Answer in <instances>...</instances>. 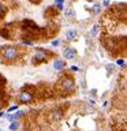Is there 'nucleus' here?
Wrapping results in <instances>:
<instances>
[{
	"label": "nucleus",
	"instance_id": "nucleus-1",
	"mask_svg": "<svg viewBox=\"0 0 127 131\" xmlns=\"http://www.w3.org/2000/svg\"><path fill=\"white\" fill-rule=\"evenodd\" d=\"M56 88L61 96H68V94L74 93V90H75V79H74L72 75L64 74L57 82Z\"/></svg>",
	"mask_w": 127,
	"mask_h": 131
},
{
	"label": "nucleus",
	"instance_id": "nucleus-2",
	"mask_svg": "<svg viewBox=\"0 0 127 131\" xmlns=\"http://www.w3.org/2000/svg\"><path fill=\"white\" fill-rule=\"evenodd\" d=\"M126 38H118V37H108L104 40V47L108 49L111 53H119L123 51V41Z\"/></svg>",
	"mask_w": 127,
	"mask_h": 131
},
{
	"label": "nucleus",
	"instance_id": "nucleus-3",
	"mask_svg": "<svg viewBox=\"0 0 127 131\" xmlns=\"http://www.w3.org/2000/svg\"><path fill=\"white\" fill-rule=\"evenodd\" d=\"M19 52H18V48L14 47V45H6L3 49H2V57L3 60L6 61H12L18 57Z\"/></svg>",
	"mask_w": 127,
	"mask_h": 131
},
{
	"label": "nucleus",
	"instance_id": "nucleus-4",
	"mask_svg": "<svg viewBox=\"0 0 127 131\" xmlns=\"http://www.w3.org/2000/svg\"><path fill=\"white\" fill-rule=\"evenodd\" d=\"M49 57H51V53H49L47 49L37 48L34 51V53H33V63H34V64L44 63V61H48Z\"/></svg>",
	"mask_w": 127,
	"mask_h": 131
},
{
	"label": "nucleus",
	"instance_id": "nucleus-5",
	"mask_svg": "<svg viewBox=\"0 0 127 131\" xmlns=\"http://www.w3.org/2000/svg\"><path fill=\"white\" fill-rule=\"evenodd\" d=\"M18 100L20 104H30L31 101H34V96H33L31 92L29 90H20V93L18 94Z\"/></svg>",
	"mask_w": 127,
	"mask_h": 131
},
{
	"label": "nucleus",
	"instance_id": "nucleus-6",
	"mask_svg": "<svg viewBox=\"0 0 127 131\" xmlns=\"http://www.w3.org/2000/svg\"><path fill=\"white\" fill-rule=\"evenodd\" d=\"M63 56H64V59L66 60H74V59H77V56H78V52H77V49L75 48H72V47H66L63 49Z\"/></svg>",
	"mask_w": 127,
	"mask_h": 131
},
{
	"label": "nucleus",
	"instance_id": "nucleus-7",
	"mask_svg": "<svg viewBox=\"0 0 127 131\" xmlns=\"http://www.w3.org/2000/svg\"><path fill=\"white\" fill-rule=\"evenodd\" d=\"M49 119L52 122H60L63 119V109L61 108H53L49 112Z\"/></svg>",
	"mask_w": 127,
	"mask_h": 131
},
{
	"label": "nucleus",
	"instance_id": "nucleus-8",
	"mask_svg": "<svg viewBox=\"0 0 127 131\" xmlns=\"http://www.w3.org/2000/svg\"><path fill=\"white\" fill-rule=\"evenodd\" d=\"M77 38H78V30L70 29V30L66 31V40H67L68 42H72V41H75Z\"/></svg>",
	"mask_w": 127,
	"mask_h": 131
},
{
	"label": "nucleus",
	"instance_id": "nucleus-9",
	"mask_svg": "<svg viewBox=\"0 0 127 131\" xmlns=\"http://www.w3.org/2000/svg\"><path fill=\"white\" fill-rule=\"evenodd\" d=\"M66 67H67V64H66V60H63V59H56L53 61V68H55V71H63Z\"/></svg>",
	"mask_w": 127,
	"mask_h": 131
},
{
	"label": "nucleus",
	"instance_id": "nucleus-10",
	"mask_svg": "<svg viewBox=\"0 0 127 131\" xmlns=\"http://www.w3.org/2000/svg\"><path fill=\"white\" fill-rule=\"evenodd\" d=\"M101 8H102V4L101 3H94L93 6H92V8H90V14H92L93 16L98 15L101 12Z\"/></svg>",
	"mask_w": 127,
	"mask_h": 131
},
{
	"label": "nucleus",
	"instance_id": "nucleus-11",
	"mask_svg": "<svg viewBox=\"0 0 127 131\" xmlns=\"http://www.w3.org/2000/svg\"><path fill=\"white\" fill-rule=\"evenodd\" d=\"M100 29H101V26H100V23H94L92 27H90V30H89V34L92 36V37H97L98 36V33H100Z\"/></svg>",
	"mask_w": 127,
	"mask_h": 131
},
{
	"label": "nucleus",
	"instance_id": "nucleus-12",
	"mask_svg": "<svg viewBox=\"0 0 127 131\" xmlns=\"http://www.w3.org/2000/svg\"><path fill=\"white\" fill-rule=\"evenodd\" d=\"M64 16H66L67 19H74V18H75V11H74L71 7L66 8V11H64Z\"/></svg>",
	"mask_w": 127,
	"mask_h": 131
},
{
	"label": "nucleus",
	"instance_id": "nucleus-13",
	"mask_svg": "<svg viewBox=\"0 0 127 131\" xmlns=\"http://www.w3.org/2000/svg\"><path fill=\"white\" fill-rule=\"evenodd\" d=\"M18 127H19V123L18 122H12L11 124H10V130L11 131H15V130H18Z\"/></svg>",
	"mask_w": 127,
	"mask_h": 131
},
{
	"label": "nucleus",
	"instance_id": "nucleus-14",
	"mask_svg": "<svg viewBox=\"0 0 127 131\" xmlns=\"http://www.w3.org/2000/svg\"><path fill=\"white\" fill-rule=\"evenodd\" d=\"M61 44V40L57 38V40H53L52 41V47H59V45Z\"/></svg>",
	"mask_w": 127,
	"mask_h": 131
},
{
	"label": "nucleus",
	"instance_id": "nucleus-15",
	"mask_svg": "<svg viewBox=\"0 0 127 131\" xmlns=\"http://www.w3.org/2000/svg\"><path fill=\"white\" fill-rule=\"evenodd\" d=\"M116 64L120 66V67H124V66H126V61L123 60V59H118V60H116Z\"/></svg>",
	"mask_w": 127,
	"mask_h": 131
},
{
	"label": "nucleus",
	"instance_id": "nucleus-16",
	"mask_svg": "<svg viewBox=\"0 0 127 131\" xmlns=\"http://www.w3.org/2000/svg\"><path fill=\"white\" fill-rule=\"evenodd\" d=\"M14 111H18V105H11L10 108H8V112H14Z\"/></svg>",
	"mask_w": 127,
	"mask_h": 131
},
{
	"label": "nucleus",
	"instance_id": "nucleus-17",
	"mask_svg": "<svg viewBox=\"0 0 127 131\" xmlns=\"http://www.w3.org/2000/svg\"><path fill=\"white\" fill-rule=\"evenodd\" d=\"M70 71L77 72V71H79V67H78V66H71V67H70Z\"/></svg>",
	"mask_w": 127,
	"mask_h": 131
},
{
	"label": "nucleus",
	"instance_id": "nucleus-18",
	"mask_svg": "<svg viewBox=\"0 0 127 131\" xmlns=\"http://www.w3.org/2000/svg\"><path fill=\"white\" fill-rule=\"evenodd\" d=\"M4 11H6V8H4V6H3L2 3H0V16L4 15Z\"/></svg>",
	"mask_w": 127,
	"mask_h": 131
},
{
	"label": "nucleus",
	"instance_id": "nucleus-19",
	"mask_svg": "<svg viewBox=\"0 0 127 131\" xmlns=\"http://www.w3.org/2000/svg\"><path fill=\"white\" fill-rule=\"evenodd\" d=\"M111 4V0H104V2H102V7H108Z\"/></svg>",
	"mask_w": 127,
	"mask_h": 131
},
{
	"label": "nucleus",
	"instance_id": "nucleus-20",
	"mask_svg": "<svg viewBox=\"0 0 127 131\" xmlns=\"http://www.w3.org/2000/svg\"><path fill=\"white\" fill-rule=\"evenodd\" d=\"M29 3H31V4H40L41 3V0H27Z\"/></svg>",
	"mask_w": 127,
	"mask_h": 131
},
{
	"label": "nucleus",
	"instance_id": "nucleus-21",
	"mask_svg": "<svg viewBox=\"0 0 127 131\" xmlns=\"http://www.w3.org/2000/svg\"><path fill=\"white\" fill-rule=\"evenodd\" d=\"M20 42L25 44V45H31V41H29V40H22Z\"/></svg>",
	"mask_w": 127,
	"mask_h": 131
},
{
	"label": "nucleus",
	"instance_id": "nucleus-22",
	"mask_svg": "<svg viewBox=\"0 0 127 131\" xmlns=\"http://www.w3.org/2000/svg\"><path fill=\"white\" fill-rule=\"evenodd\" d=\"M85 2H89V3H93L94 0H85Z\"/></svg>",
	"mask_w": 127,
	"mask_h": 131
},
{
	"label": "nucleus",
	"instance_id": "nucleus-23",
	"mask_svg": "<svg viewBox=\"0 0 127 131\" xmlns=\"http://www.w3.org/2000/svg\"><path fill=\"white\" fill-rule=\"evenodd\" d=\"M0 112H2V104H0Z\"/></svg>",
	"mask_w": 127,
	"mask_h": 131
},
{
	"label": "nucleus",
	"instance_id": "nucleus-24",
	"mask_svg": "<svg viewBox=\"0 0 127 131\" xmlns=\"http://www.w3.org/2000/svg\"><path fill=\"white\" fill-rule=\"evenodd\" d=\"M0 131H2V130H0Z\"/></svg>",
	"mask_w": 127,
	"mask_h": 131
}]
</instances>
